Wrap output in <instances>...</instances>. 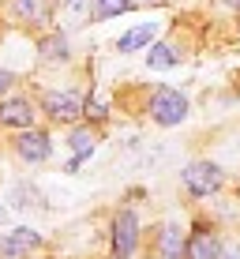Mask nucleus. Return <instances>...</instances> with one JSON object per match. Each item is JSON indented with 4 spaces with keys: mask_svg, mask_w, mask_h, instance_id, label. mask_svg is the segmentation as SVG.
<instances>
[{
    "mask_svg": "<svg viewBox=\"0 0 240 259\" xmlns=\"http://www.w3.org/2000/svg\"><path fill=\"white\" fill-rule=\"evenodd\" d=\"M38 240H41V237L34 233V229H15V233L0 244V252H4L8 259H23L30 248H38Z\"/></svg>",
    "mask_w": 240,
    "mask_h": 259,
    "instance_id": "8",
    "label": "nucleus"
},
{
    "mask_svg": "<svg viewBox=\"0 0 240 259\" xmlns=\"http://www.w3.org/2000/svg\"><path fill=\"white\" fill-rule=\"evenodd\" d=\"M225 4H233V8H240V0H225Z\"/></svg>",
    "mask_w": 240,
    "mask_h": 259,
    "instance_id": "20",
    "label": "nucleus"
},
{
    "mask_svg": "<svg viewBox=\"0 0 240 259\" xmlns=\"http://www.w3.org/2000/svg\"><path fill=\"white\" fill-rule=\"evenodd\" d=\"M128 8H131V0H98L94 15L98 19H113V15H124Z\"/></svg>",
    "mask_w": 240,
    "mask_h": 259,
    "instance_id": "14",
    "label": "nucleus"
},
{
    "mask_svg": "<svg viewBox=\"0 0 240 259\" xmlns=\"http://www.w3.org/2000/svg\"><path fill=\"white\" fill-rule=\"evenodd\" d=\"M225 259H240V248H229V252H225Z\"/></svg>",
    "mask_w": 240,
    "mask_h": 259,
    "instance_id": "19",
    "label": "nucleus"
},
{
    "mask_svg": "<svg viewBox=\"0 0 240 259\" xmlns=\"http://www.w3.org/2000/svg\"><path fill=\"white\" fill-rule=\"evenodd\" d=\"M184 188L191 195H210L221 188V169L214 162H191L184 169Z\"/></svg>",
    "mask_w": 240,
    "mask_h": 259,
    "instance_id": "2",
    "label": "nucleus"
},
{
    "mask_svg": "<svg viewBox=\"0 0 240 259\" xmlns=\"http://www.w3.org/2000/svg\"><path fill=\"white\" fill-rule=\"evenodd\" d=\"M8 87H12V71H4V68H0V94H4Z\"/></svg>",
    "mask_w": 240,
    "mask_h": 259,
    "instance_id": "18",
    "label": "nucleus"
},
{
    "mask_svg": "<svg viewBox=\"0 0 240 259\" xmlns=\"http://www.w3.org/2000/svg\"><path fill=\"white\" fill-rule=\"evenodd\" d=\"M154 30H158V23H143V26H135V30H128V34H124V38H120V53H135V49H143L147 46V41L150 38H154Z\"/></svg>",
    "mask_w": 240,
    "mask_h": 259,
    "instance_id": "9",
    "label": "nucleus"
},
{
    "mask_svg": "<svg viewBox=\"0 0 240 259\" xmlns=\"http://www.w3.org/2000/svg\"><path fill=\"white\" fill-rule=\"evenodd\" d=\"M150 117H154L158 124H165V128H173V124H180L184 117H188V98H184L180 91L162 87V91L150 98Z\"/></svg>",
    "mask_w": 240,
    "mask_h": 259,
    "instance_id": "1",
    "label": "nucleus"
},
{
    "mask_svg": "<svg viewBox=\"0 0 240 259\" xmlns=\"http://www.w3.org/2000/svg\"><path fill=\"white\" fill-rule=\"evenodd\" d=\"M0 124H8V128H30L34 124V109L26 98H8V102H0Z\"/></svg>",
    "mask_w": 240,
    "mask_h": 259,
    "instance_id": "5",
    "label": "nucleus"
},
{
    "mask_svg": "<svg viewBox=\"0 0 240 259\" xmlns=\"http://www.w3.org/2000/svg\"><path fill=\"white\" fill-rule=\"evenodd\" d=\"M176 60H180V57H176V49H173V46H154V49H150V57H147V64L162 71V68H173Z\"/></svg>",
    "mask_w": 240,
    "mask_h": 259,
    "instance_id": "12",
    "label": "nucleus"
},
{
    "mask_svg": "<svg viewBox=\"0 0 240 259\" xmlns=\"http://www.w3.org/2000/svg\"><path fill=\"white\" fill-rule=\"evenodd\" d=\"M83 113H86V117H90V120H102V117H105V105L98 102V98H90V102H86V109H83Z\"/></svg>",
    "mask_w": 240,
    "mask_h": 259,
    "instance_id": "17",
    "label": "nucleus"
},
{
    "mask_svg": "<svg viewBox=\"0 0 240 259\" xmlns=\"http://www.w3.org/2000/svg\"><path fill=\"white\" fill-rule=\"evenodd\" d=\"M41 57L45 60H64L68 57V41L60 38V34H49V38L41 41Z\"/></svg>",
    "mask_w": 240,
    "mask_h": 259,
    "instance_id": "13",
    "label": "nucleus"
},
{
    "mask_svg": "<svg viewBox=\"0 0 240 259\" xmlns=\"http://www.w3.org/2000/svg\"><path fill=\"white\" fill-rule=\"evenodd\" d=\"M15 12L23 19H45V4L41 0H15Z\"/></svg>",
    "mask_w": 240,
    "mask_h": 259,
    "instance_id": "15",
    "label": "nucleus"
},
{
    "mask_svg": "<svg viewBox=\"0 0 240 259\" xmlns=\"http://www.w3.org/2000/svg\"><path fill=\"white\" fill-rule=\"evenodd\" d=\"M72 150H75V162L68 165V169H75V165H79V162H83V158L94 150V132H86V128L72 132Z\"/></svg>",
    "mask_w": 240,
    "mask_h": 259,
    "instance_id": "11",
    "label": "nucleus"
},
{
    "mask_svg": "<svg viewBox=\"0 0 240 259\" xmlns=\"http://www.w3.org/2000/svg\"><path fill=\"white\" fill-rule=\"evenodd\" d=\"M15 150H19L23 162H45L53 147H49V136H45V132H23L19 143H15Z\"/></svg>",
    "mask_w": 240,
    "mask_h": 259,
    "instance_id": "6",
    "label": "nucleus"
},
{
    "mask_svg": "<svg viewBox=\"0 0 240 259\" xmlns=\"http://www.w3.org/2000/svg\"><path fill=\"white\" fill-rule=\"evenodd\" d=\"M68 19H75V23H83L86 19V0H68Z\"/></svg>",
    "mask_w": 240,
    "mask_h": 259,
    "instance_id": "16",
    "label": "nucleus"
},
{
    "mask_svg": "<svg viewBox=\"0 0 240 259\" xmlns=\"http://www.w3.org/2000/svg\"><path fill=\"white\" fill-rule=\"evenodd\" d=\"M184 248H188V244L180 240V229H176V226H165V229H162V252H165V259H180Z\"/></svg>",
    "mask_w": 240,
    "mask_h": 259,
    "instance_id": "10",
    "label": "nucleus"
},
{
    "mask_svg": "<svg viewBox=\"0 0 240 259\" xmlns=\"http://www.w3.org/2000/svg\"><path fill=\"white\" fill-rule=\"evenodd\" d=\"M184 255L188 259H221V244H218V237L210 233V229H195V237L188 240Z\"/></svg>",
    "mask_w": 240,
    "mask_h": 259,
    "instance_id": "7",
    "label": "nucleus"
},
{
    "mask_svg": "<svg viewBox=\"0 0 240 259\" xmlns=\"http://www.w3.org/2000/svg\"><path fill=\"white\" fill-rule=\"evenodd\" d=\"M135 240H139V218L131 210L117 214V222H113V252H117V259H128L135 252Z\"/></svg>",
    "mask_w": 240,
    "mask_h": 259,
    "instance_id": "3",
    "label": "nucleus"
},
{
    "mask_svg": "<svg viewBox=\"0 0 240 259\" xmlns=\"http://www.w3.org/2000/svg\"><path fill=\"white\" fill-rule=\"evenodd\" d=\"M83 109L86 105L79 102V94H68V91L64 94H45V113L53 120H75Z\"/></svg>",
    "mask_w": 240,
    "mask_h": 259,
    "instance_id": "4",
    "label": "nucleus"
}]
</instances>
